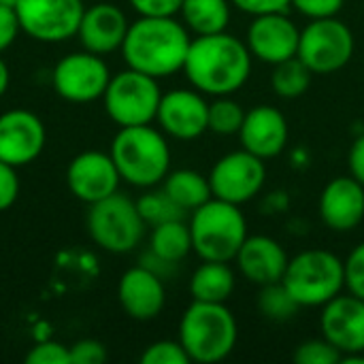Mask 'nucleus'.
Returning <instances> with one entry per match:
<instances>
[{
  "label": "nucleus",
  "instance_id": "obj_1",
  "mask_svg": "<svg viewBox=\"0 0 364 364\" xmlns=\"http://www.w3.org/2000/svg\"><path fill=\"white\" fill-rule=\"evenodd\" d=\"M252 53L245 41L228 32L196 36L190 43L183 73L205 96H232L252 75Z\"/></svg>",
  "mask_w": 364,
  "mask_h": 364
},
{
  "label": "nucleus",
  "instance_id": "obj_2",
  "mask_svg": "<svg viewBox=\"0 0 364 364\" xmlns=\"http://www.w3.org/2000/svg\"><path fill=\"white\" fill-rule=\"evenodd\" d=\"M190 43V30L183 21L175 17H139L130 23L119 51L128 68L164 79L183 70Z\"/></svg>",
  "mask_w": 364,
  "mask_h": 364
},
{
  "label": "nucleus",
  "instance_id": "obj_3",
  "mask_svg": "<svg viewBox=\"0 0 364 364\" xmlns=\"http://www.w3.org/2000/svg\"><path fill=\"white\" fill-rule=\"evenodd\" d=\"M111 158L122 181L134 188H156L171 171V147L162 130L151 124L119 128L111 143Z\"/></svg>",
  "mask_w": 364,
  "mask_h": 364
},
{
  "label": "nucleus",
  "instance_id": "obj_4",
  "mask_svg": "<svg viewBox=\"0 0 364 364\" xmlns=\"http://www.w3.org/2000/svg\"><path fill=\"white\" fill-rule=\"evenodd\" d=\"M239 326L226 303L192 301L179 322V341L190 360L215 364L226 360L237 348Z\"/></svg>",
  "mask_w": 364,
  "mask_h": 364
},
{
  "label": "nucleus",
  "instance_id": "obj_5",
  "mask_svg": "<svg viewBox=\"0 0 364 364\" xmlns=\"http://www.w3.org/2000/svg\"><path fill=\"white\" fill-rule=\"evenodd\" d=\"M192 252L200 260L228 262L235 260L239 247L250 237L247 220L239 205L211 196L192 211L190 218Z\"/></svg>",
  "mask_w": 364,
  "mask_h": 364
},
{
  "label": "nucleus",
  "instance_id": "obj_6",
  "mask_svg": "<svg viewBox=\"0 0 364 364\" xmlns=\"http://www.w3.org/2000/svg\"><path fill=\"white\" fill-rule=\"evenodd\" d=\"M282 284L301 307H322L346 288V267L328 250H305L288 260Z\"/></svg>",
  "mask_w": 364,
  "mask_h": 364
},
{
  "label": "nucleus",
  "instance_id": "obj_7",
  "mask_svg": "<svg viewBox=\"0 0 364 364\" xmlns=\"http://www.w3.org/2000/svg\"><path fill=\"white\" fill-rule=\"evenodd\" d=\"M87 232L92 241L109 254H130L145 237V222L136 209V200L126 194H111L87 211Z\"/></svg>",
  "mask_w": 364,
  "mask_h": 364
},
{
  "label": "nucleus",
  "instance_id": "obj_8",
  "mask_svg": "<svg viewBox=\"0 0 364 364\" xmlns=\"http://www.w3.org/2000/svg\"><path fill=\"white\" fill-rule=\"evenodd\" d=\"M160 98L162 90L158 79L134 68H126L117 75H111L102 105L111 122H115L119 128H126L156 122Z\"/></svg>",
  "mask_w": 364,
  "mask_h": 364
},
{
  "label": "nucleus",
  "instance_id": "obj_9",
  "mask_svg": "<svg viewBox=\"0 0 364 364\" xmlns=\"http://www.w3.org/2000/svg\"><path fill=\"white\" fill-rule=\"evenodd\" d=\"M356 41L348 23L337 17L311 19L301 30L299 58L314 75H331L350 64Z\"/></svg>",
  "mask_w": 364,
  "mask_h": 364
},
{
  "label": "nucleus",
  "instance_id": "obj_10",
  "mask_svg": "<svg viewBox=\"0 0 364 364\" xmlns=\"http://www.w3.org/2000/svg\"><path fill=\"white\" fill-rule=\"evenodd\" d=\"M109 81L111 70L102 55L85 49L64 55L51 70V85L55 94L75 105L102 100Z\"/></svg>",
  "mask_w": 364,
  "mask_h": 364
},
{
  "label": "nucleus",
  "instance_id": "obj_11",
  "mask_svg": "<svg viewBox=\"0 0 364 364\" xmlns=\"http://www.w3.org/2000/svg\"><path fill=\"white\" fill-rule=\"evenodd\" d=\"M83 0H19L15 13L21 32L38 43H62L77 36Z\"/></svg>",
  "mask_w": 364,
  "mask_h": 364
},
{
  "label": "nucleus",
  "instance_id": "obj_12",
  "mask_svg": "<svg viewBox=\"0 0 364 364\" xmlns=\"http://www.w3.org/2000/svg\"><path fill=\"white\" fill-rule=\"evenodd\" d=\"M267 183V166L264 160L250 154L247 149H237L222 156L211 173L209 186L215 198L228 200L232 205H243L254 200Z\"/></svg>",
  "mask_w": 364,
  "mask_h": 364
},
{
  "label": "nucleus",
  "instance_id": "obj_13",
  "mask_svg": "<svg viewBox=\"0 0 364 364\" xmlns=\"http://www.w3.org/2000/svg\"><path fill=\"white\" fill-rule=\"evenodd\" d=\"M160 130L177 141H194L209 130V102L198 90H171L162 94L156 113Z\"/></svg>",
  "mask_w": 364,
  "mask_h": 364
},
{
  "label": "nucleus",
  "instance_id": "obj_14",
  "mask_svg": "<svg viewBox=\"0 0 364 364\" xmlns=\"http://www.w3.org/2000/svg\"><path fill=\"white\" fill-rule=\"evenodd\" d=\"M119 181L122 177L111 154L98 149L77 154L66 168V186L70 194L85 205H94L115 194Z\"/></svg>",
  "mask_w": 364,
  "mask_h": 364
},
{
  "label": "nucleus",
  "instance_id": "obj_15",
  "mask_svg": "<svg viewBox=\"0 0 364 364\" xmlns=\"http://www.w3.org/2000/svg\"><path fill=\"white\" fill-rule=\"evenodd\" d=\"M47 143L41 117L28 109H11L0 115V160L19 168L34 162Z\"/></svg>",
  "mask_w": 364,
  "mask_h": 364
},
{
  "label": "nucleus",
  "instance_id": "obj_16",
  "mask_svg": "<svg viewBox=\"0 0 364 364\" xmlns=\"http://www.w3.org/2000/svg\"><path fill=\"white\" fill-rule=\"evenodd\" d=\"M301 30L286 13L256 15L247 28L245 45L252 58L264 64H279L299 53Z\"/></svg>",
  "mask_w": 364,
  "mask_h": 364
},
{
  "label": "nucleus",
  "instance_id": "obj_17",
  "mask_svg": "<svg viewBox=\"0 0 364 364\" xmlns=\"http://www.w3.org/2000/svg\"><path fill=\"white\" fill-rule=\"evenodd\" d=\"M322 337L328 339L343 356L364 352V301L354 294H339L320 314Z\"/></svg>",
  "mask_w": 364,
  "mask_h": 364
},
{
  "label": "nucleus",
  "instance_id": "obj_18",
  "mask_svg": "<svg viewBox=\"0 0 364 364\" xmlns=\"http://www.w3.org/2000/svg\"><path fill=\"white\" fill-rule=\"evenodd\" d=\"M320 220L333 232H352L364 222V186L350 177L331 179L318 203Z\"/></svg>",
  "mask_w": 364,
  "mask_h": 364
},
{
  "label": "nucleus",
  "instance_id": "obj_19",
  "mask_svg": "<svg viewBox=\"0 0 364 364\" xmlns=\"http://www.w3.org/2000/svg\"><path fill=\"white\" fill-rule=\"evenodd\" d=\"M288 136V122L284 113L273 105H258L250 109L239 130L241 147L262 160H271L284 154Z\"/></svg>",
  "mask_w": 364,
  "mask_h": 364
},
{
  "label": "nucleus",
  "instance_id": "obj_20",
  "mask_svg": "<svg viewBox=\"0 0 364 364\" xmlns=\"http://www.w3.org/2000/svg\"><path fill=\"white\" fill-rule=\"evenodd\" d=\"M117 301L128 318L149 322L158 318L166 305L164 279L143 264L130 267L117 284Z\"/></svg>",
  "mask_w": 364,
  "mask_h": 364
},
{
  "label": "nucleus",
  "instance_id": "obj_21",
  "mask_svg": "<svg viewBox=\"0 0 364 364\" xmlns=\"http://www.w3.org/2000/svg\"><path fill=\"white\" fill-rule=\"evenodd\" d=\"M130 21L126 19V13L119 6L111 2H98L85 6L77 30V38L85 51L107 55L122 49Z\"/></svg>",
  "mask_w": 364,
  "mask_h": 364
},
{
  "label": "nucleus",
  "instance_id": "obj_22",
  "mask_svg": "<svg viewBox=\"0 0 364 364\" xmlns=\"http://www.w3.org/2000/svg\"><path fill=\"white\" fill-rule=\"evenodd\" d=\"M290 256L277 239L267 235H252L239 247L235 262L239 273L256 286H267L284 279Z\"/></svg>",
  "mask_w": 364,
  "mask_h": 364
},
{
  "label": "nucleus",
  "instance_id": "obj_23",
  "mask_svg": "<svg viewBox=\"0 0 364 364\" xmlns=\"http://www.w3.org/2000/svg\"><path fill=\"white\" fill-rule=\"evenodd\" d=\"M237 286L235 271L228 262L203 260V264L190 277V294L192 301L205 303H226Z\"/></svg>",
  "mask_w": 364,
  "mask_h": 364
},
{
  "label": "nucleus",
  "instance_id": "obj_24",
  "mask_svg": "<svg viewBox=\"0 0 364 364\" xmlns=\"http://www.w3.org/2000/svg\"><path fill=\"white\" fill-rule=\"evenodd\" d=\"M230 0H183L179 15L196 36L226 32L230 23Z\"/></svg>",
  "mask_w": 364,
  "mask_h": 364
},
{
  "label": "nucleus",
  "instance_id": "obj_25",
  "mask_svg": "<svg viewBox=\"0 0 364 364\" xmlns=\"http://www.w3.org/2000/svg\"><path fill=\"white\" fill-rule=\"evenodd\" d=\"M162 190L188 213L205 205L213 194L209 186V177L200 175L194 168H177L168 171L162 181Z\"/></svg>",
  "mask_w": 364,
  "mask_h": 364
},
{
  "label": "nucleus",
  "instance_id": "obj_26",
  "mask_svg": "<svg viewBox=\"0 0 364 364\" xmlns=\"http://www.w3.org/2000/svg\"><path fill=\"white\" fill-rule=\"evenodd\" d=\"M149 252L168 262L179 264L192 252L190 224H186L183 220H173L154 226L149 237Z\"/></svg>",
  "mask_w": 364,
  "mask_h": 364
},
{
  "label": "nucleus",
  "instance_id": "obj_27",
  "mask_svg": "<svg viewBox=\"0 0 364 364\" xmlns=\"http://www.w3.org/2000/svg\"><path fill=\"white\" fill-rule=\"evenodd\" d=\"M311 77L314 73L307 68V64L294 55L290 60H284L279 64L273 66L271 73V90L279 96V98H299L303 96L309 85H311Z\"/></svg>",
  "mask_w": 364,
  "mask_h": 364
},
{
  "label": "nucleus",
  "instance_id": "obj_28",
  "mask_svg": "<svg viewBox=\"0 0 364 364\" xmlns=\"http://www.w3.org/2000/svg\"><path fill=\"white\" fill-rule=\"evenodd\" d=\"M256 309L267 320L286 322L299 314L301 305L292 299V294L282 282H275V284L260 286V292L256 296Z\"/></svg>",
  "mask_w": 364,
  "mask_h": 364
},
{
  "label": "nucleus",
  "instance_id": "obj_29",
  "mask_svg": "<svg viewBox=\"0 0 364 364\" xmlns=\"http://www.w3.org/2000/svg\"><path fill=\"white\" fill-rule=\"evenodd\" d=\"M136 209H139L143 222L151 228L158 224H164V222L186 218V211L164 190H151L149 188V192H145L143 196L136 198Z\"/></svg>",
  "mask_w": 364,
  "mask_h": 364
},
{
  "label": "nucleus",
  "instance_id": "obj_30",
  "mask_svg": "<svg viewBox=\"0 0 364 364\" xmlns=\"http://www.w3.org/2000/svg\"><path fill=\"white\" fill-rule=\"evenodd\" d=\"M245 119V109L230 96H215L209 102V130L220 136L239 134Z\"/></svg>",
  "mask_w": 364,
  "mask_h": 364
},
{
  "label": "nucleus",
  "instance_id": "obj_31",
  "mask_svg": "<svg viewBox=\"0 0 364 364\" xmlns=\"http://www.w3.org/2000/svg\"><path fill=\"white\" fill-rule=\"evenodd\" d=\"M341 358L343 354L324 337L303 341L292 354V360L296 364H339Z\"/></svg>",
  "mask_w": 364,
  "mask_h": 364
},
{
  "label": "nucleus",
  "instance_id": "obj_32",
  "mask_svg": "<svg viewBox=\"0 0 364 364\" xmlns=\"http://www.w3.org/2000/svg\"><path fill=\"white\" fill-rule=\"evenodd\" d=\"M190 356L183 350L181 341L162 339L145 348L141 354V364H190Z\"/></svg>",
  "mask_w": 364,
  "mask_h": 364
},
{
  "label": "nucleus",
  "instance_id": "obj_33",
  "mask_svg": "<svg viewBox=\"0 0 364 364\" xmlns=\"http://www.w3.org/2000/svg\"><path fill=\"white\" fill-rule=\"evenodd\" d=\"M26 364H70V350L60 341H41L26 354Z\"/></svg>",
  "mask_w": 364,
  "mask_h": 364
},
{
  "label": "nucleus",
  "instance_id": "obj_34",
  "mask_svg": "<svg viewBox=\"0 0 364 364\" xmlns=\"http://www.w3.org/2000/svg\"><path fill=\"white\" fill-rule=\"evenodd\" d=\"M343 267L348 292L364 301V241L350 252V256L343 260Z\"/></svg>",
  "mask_w": 364,
  "mask_h": 364
},
{
  "label": "nucleus",
  "instance_id": "obj_35",
  "mask_svg": "<svg viewBox=\"0 0 364 364\" xmlns=\"http://www.w3.org/2000/svg\"><path fill=\"white\" fill-rule=\"evenodd\" d=\"M70 364H102L107 363V348L98 339H79L70 348Z\"/></svg>",
  "mask_w": 364,
  "mask_h": 364
},
{
  "label": "nucleus",
  "instance_id": "obj_36",
  "mask_svg": "<svg viewBox=\"0 0 364 364\" xmlns=\"http://www.w3.org/2000/svg\"><path fill=\"white\" fill-rule=\"evenodd\" d=\"M343 4H346V0H292V6L309 19L337 17V13L343 9Z\"/></svg>",
  "mask_w": 364,
  "mask_h": 364
},
{
  "label": "nucleus",
  "instance_id": "obj_37",
  "mask_svg": "<svg viewBox=\"0 0 364 364\" xmlns=\"http://www.w3.org/2000/svg\"><path fill=\"white\" fill-rule=\"evenodd\" d=\"M19 196V177L17 168L0 160V211H6L15 205Z\"/></svg>",
  "mask_w": 364,
  "mask_h": 364
},
{
  "label": "nucleus",
  "instance_id": "obj_38",
  "mask_svg": "<svg viewBox=\"0 0 364 364\" xmlns=\"http://www.w3.org/2000/svg\"><path fill=\"white\" fill-rule=\"evenodd\" d=\"M139 17H175L183 0H128Z\"/></svg>",
  "mask_w": 364,
  "mask_h": 364
},
{
  "label": "nucleus",
  "instance_id": "obj_39",
  "mask_svg": "<svg viewBox=\"0 0 364 364\" xmlns=\"http://www.w3.org/2000/svg\"><path fill=\"white\" fill-rule=\"evenodd\" d=\"M230 4L241 13L256 17L264 13H286L292 6V0H230Z\"/></svg>",
  "mask_w": 364,
  "mask_h": 364
},
{
  "label": "nucleus",
  "instance_id": "obj_40",
  "mask_svg": "<svg viewBox=\"0 0 364 364\" xmlns=\"http://www.w3.org/2000/svg\"><path fill=\"white\" fill-rule=\"evenodd\" d=\"M19 32H21V26H19V17L15 9L0 4V53L6 51L17 41Z\"/></svg>",
  "mask_w": 364,
  "mask_h": 364
},
{
  "label": "nucleus",
  "instance_id": "obj_41",
  "mask_svg": "<svg viewBox=\"0 0 364 364\" xmlns=\"http://www.w3.org/2000/svg\"><path fill=\"white\" fill-rule=\"evenodd\" d=\"M288 209H290V194L286 190H273L260 203V211L267 215H279L286 213Z\"/></svg>",
  "mask_w": 364,
  "mask_h": 364
},
{
  "label": "nucleus",
  "instance_id": "obj_42",
  "mask_svg": "<svg viewBox=\"0 0 364 364\" xmlns=\"http://www.w3.org/2000/svg\"><path fill=\"white\" fill-rule=\"evenodd\" d=\"M348 166H350V175L364 186V132L356 136V141L350 147Z\"/></svg>",
  "mask_w": 364,
  "mask_h": 364
},
{
  "label": "nucleus",
  "instance_id": "obj_43",
  "mask_svg": "<svg viewBox=\"0 0 364 364\" xmlns=\"http://www.w3.org/2000/svg\"><path fill=\"white\" fill-rule=\"evenodd\" d=\"M139 264H143L145 269H149L151 273H156L158 277H162V279H166V277H171L173 273H175V269H177V264L175 262H168V260H164V258H160V256H156L154 252H149L147 250V254H143L141 256V262Z\"/></svg>",
  "mask_w": 364,
  "mask_h": 364
},
{
  "label": "nucleus",
  "instance_id": "obj_44",
  "mask_svg": "<svg viewBox=\"0 0 364 364\" xmlns=\"http://www.w3.org/2000/svg\"><path fill=\"white\" fill-rule=\"evenodd\" d=\"M290 160H292V166H296V168H305V166L309 164V154H307V149L296 147V149L292 151Z\"/></svg>",
  "mask_w": 364,
  "mask_h": 364
},
{
  "label": "nucleus",
  "instance_id": "obj_45",
  "mask_svg": "<svg viewBox=\"0 0 364 364\" xmlns=\"http://www.w3.org/2000/svg\"><path fill=\"white\" fill-rule=\"evenodd\" d=\"M9 85H11V73H9V66H6V62L0 58V98L6 94Z\"/></svg>",
  "mask_w": 364,
  "mask_h": 364
},
{
  "label": "nucleus",
  "instance_id": "obj_46",
  "mask_svg": "<svg viewBox=\"0 0 364 364\" xmlns=\"http://www.w3.org/2000/svg\"><path fill=\"white\" fill-rule=\"evenodd\" d=\"M17 2H19V0H0V4H2V6H11V9H15V6H17Z\"/></svg>",
  "mask_w": 364,
  "mask_h": 364
}]
</instances>
